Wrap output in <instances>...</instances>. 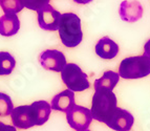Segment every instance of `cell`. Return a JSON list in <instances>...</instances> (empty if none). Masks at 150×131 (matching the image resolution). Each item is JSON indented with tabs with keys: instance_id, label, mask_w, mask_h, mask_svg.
Segmentation results:
<instances>
[{
	"instance_id": "3",
	"label": "cell",
	"mask_w": 150,
	"mask_h": 131,
	"mask_svg": "<svg viewBox=\"0 0 150 131\" xmlns=\"http://www.w3.org/2000/svg\"><path fill=\"white\" fill-rule=\"evenodd\" d=\"M58 32L61 42L66 47H76L82 42L83 33L81 28V20L76 14H61Z\"/></svg>"
},
{
	"instance_id": "6",
	"label": "cell",
	"mask_w": 150,
	"mask_h": 131,
	"mask_svg": "<svg viewBox=\"0 0 150 131\" xmlns=\"http://www.w3.org/2000/svg\"><path fill=\"white\" fill-rule=\"evenodd\" d=\"M66 121L73 129L83 131L88 129L93 121V116L88 108L80 105H75L66 112Z\"/></svg>"
},
{
	"instance_id": "9",
	"label": "cell",
	"mask_w": 150,
	"mask_h": 131,
	"mask_svg": "<svg viewBox=\"0 0 150 131\" xmlns=\"http://www.w3.org/2000/svg\"><path fill=\"white\" fill-rule=\"evenodd\" d=\"M134 123V118L129 111L123 108L115 109L111 118L106 123L109 128L115 131H130Z\"/></svg>"
},
{
	"instance_id": "14",
	"label": "cell",
	"mask_w": 150,
	"mask_h": 131,
	"mask_svg": "<svg viewBox=\"0 0 150 131\" xmlns=\"http://www.w3.org/2000/svg\"><path fill=\"white\" fill-rule=\"evenodd\" d=\"M119 80H120V76L118 73H115L112 70H107L104 73V75L100 79H97L95 81L93 87H95V90L99 88H105L112 91L113 88L117 86V84L119 83Z\"/></svg>"
},
{
	"instance_id": "16",
	"label": "cell",
	"mask_w": 150,
	"mask_h": 131,
	"mask_svg": "<svg viewBox=\"0 0 150 131\" xmlns=\"http://www.w3.org/2000/svg\"><path fill=\"white\" fill-rule=\"evenodd\" d=\"M0 6L5 14H17L24 8L21 0H0Z\"/></svg>"
},
{
	"instance_id": "10",
	"label": "cell",
	"mask_w": 150,
	"mask_h": 131,
	"mask_svg": "<svg viewBox=\"0 0 150 131\" xmlns=\"http://www.w3.org/2000/svg\"><path fill=\"white\" fill-rule=\"evenodd\" d=\"M121 19L125 22L133 23L135 21L140 20L143 16V6L139 1H123L120 5L119 11Z\"/></svg>"
},
{
	"instance_id": "13",
	"label": "cell",
	"mask_w": 150,
	"mask_h": 131,
	"mask_svg": "<svg viewBox=\"0 0 150 131\" xmlns=\"http://www.w3.org/2000/svg\"><path fill=\"white\" fill-rule=\"evenodd\" d=\"M20 30V20L16 14H4L0 17V35L14 36Z\"/></svg>"
},
{
	"instance_id": "12",
	"label": "cell",
	"mask_w": 150,
	"mask_h": 131,
	"mask_svg": "<svg viewBox=\"0 0 150 131\" xmlns=\"http://www.w3.org/2000/svg\"><path fill=\"white\" fill-rule=\"evenodd\" d=\"M96 54L100 58L105 60H111L119 54V45L109 37H103L96 44Z\"/></svg>"
},
{
	"instance_id": "15",
	"label": "cell",
	"mask_w": 150,
	"mask_h": 131,
	"mask_svg": "<svg viewBox=\"0 0 150 131\" xmlns=\"http://www.w3.org/2000/svg\"><path fill=\"white\" fill-rule=\"evenodd\" d=\"M16 66V60L8 51H0V76H8Z\"/></svg>"
},
{
	"instance_id": "20",
	"label": "cell",
	"mask_w": 150,
	"mask_h": 131,
	"mask_svg": "<svg viewBox=\"0 0 150 131\" xmlns=\"http://www.w3.org/2000/svg\"><path fill=\"white\" fill-rule=\"evenodd\" d=\"M144 55L150 59V40H148L144 45Z\"/></svg>"
},
{
	"instance_id": "2",
	"label": "cell",
	"mask_w": 150,
	"mask_h": 131,
	"mask_svg": "<svg viewBox=\"0 0 150 131\" xmlns=\"http://www.w3.org/2000/svg\"><path fill=\"white\" fill-rule=\"evenodd\" d=\"M117 104L118 100L112 91L105 88L96 89L90 109L93 120L106 124L118 108Z\"/></svg>"
},
{
	"instance_id": "4",
	"label": "cell",
	"mask_w": 150,
	"mask_h": 131,
	"mask_svg": "<svg viewBox=\"0 0 150 131\" xmlns=\"http://www.w3.org/2000/svg\"><path fill=\"white\" fill-rule=\"evenodd\" d=\"M118 73L120 78L128 80L145 78L150 75V59L145 55L124 59L119 66Z\"/></svg>"
},
{
	"instance_id": "22",
	"label": "cell",
	"mask_w": 150,
	"mask_h": 131,
	"mask_svg": "<svg viewBox=\"0 0 150 131\" xmlns=\"http://www.w3.org/2000/svg\"><path fill=\"white\" fill-rule=\"evenodd\" d=\"M83 131H90V130H88V129H86V130H83Z\"/></svg>"
},
{
	"instance_id": "17",
	"label": "cell",
	"mask_w": 150,
	"mask_h": 131,
	"mask_svg": "<svg viewBox=\"0 0 150 131\" xmlns=\"http://www.w3.org/2000/svg\"><path fill=\"white\" fill-rule=\"evenodd\" d=\"M14 105L12 99L6 93L0 92V116H8L12 113Z\"/></svg>"
},
{
	"instance_id": "1",
	"label": "cell",
	"mask_w": 150,
	"mask_h": 131,
	"mask_svg": "<svg viewBox=\"0 0 150 131\" xmlns=\"http://www.w3.org/2000/svg\"><path fill=\"white\" fill-rule=\"evenodd\" d=\"M52 112L50 104L46 101H36L30 105L18 106L13 109L11 118L14 127L28 129L34 126H42L48 121Z\"/></svg>"
},
{
	"instance_id": "21",
	"label": "cell",
	"mask_w": 150,
	"mask_h": 131,
	"mask_svg": "<svg viewBox=\"0 0 150 131\" xmlns=\"http://www.w3.org/2000/svg\"><path fill=\"white\" fill-rule=\"evenodd\" d=\"M75 2L79 3V4H87V3L91 2L93 0H74Z\"/></svg>"
},
{
	"instance_id": "11",
	"label": "cell",
	"mask_w": 150,
	"mask_h": 131,
	"mask_svg": "<svg viewBox=\"0 0 150 131\" xmlns=\"http://www.w3.org/2000/svg\"><path fill=\"white\" fill-rule=\"evenodd\" d=\"M75 105V92L69 89L63 90L60 93L56 94L50 103V107L53 110L61 111L65 113Z\"/></svg>"
},
{
	"instance_id": "18",
	"label": "cell",
	"mask_w": 150,
	"mask_h": 131,
	"mask_svg": "<svg viewBox=\"0 0 150 131\" xmlns=\"http://www.w3.org/2000/svg\"><path fill=\"white\" fill-rule=\"evenodd\" d=\"M24 8L32 11H38L41 8L50 4V0H21Z\"/></svg>"
},
{
	"instance_id": "19",
	"label": "cell",
	"mask_w": 150,
	"mask_h": 131,
	"mask_svg": "<svg viewBox=\"0 0 150 131\" xmlns=\"http://www.w3.org/2000/svg\"><path fill=\"white\" fill-rule=\"evenodd\" d=\"M0 131H17V129H16V127L6 125V124L0 122Z\"/></svg>"
},
{
	"instance_id": "5",
	"label": "cell",
	"mask_w": 150,
	"mask_h": 131,
	"mask_svg": "<svg viewBox=\"0 0 150 131\" xmlns=\"http://www.w3.org/2000/svg\"><path fill=\"white\" fill-rule=\"evenodd\" d=\"M61 78L67 89L74 92L84 91L90 87L87 75L75 63H68L61 70Z\"/></svg>"
},
{
	"instance_id": "8",
	"label": "cell",
	"mask_w": 150,
	"mask_h": 131,
	"mask_svg": "<svg viewBox=\"0 0 150 131\" xmlns=\"http://www.w3.org/2000/svg\"><path fill=\"white\" fill-rule=\"evenodd\" d=\"M38 14V24L42 30L48 32H55L59 28L61 14L50 4H46L37 11Z\"/></svg>"
},
{
	"instance_id": "7",
	"label": "cell",
	"mask_w": 150,
	"mask_h": 131,
	"mask_svg": "<svg viewBox=\"0 0 150 131\" xmlns=\"http://www.w3.org/2000/svg\"><path fill=\"white\" fill-rule=\"evenodd\" d=\"M39 62L44 69L56 73H61L66 65V58L64 54L57 49H46L39 56Z\"/></svg>"
}]
</instances>
